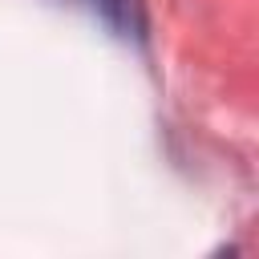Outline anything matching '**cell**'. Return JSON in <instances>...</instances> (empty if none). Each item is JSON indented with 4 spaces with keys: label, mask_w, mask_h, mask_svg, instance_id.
Instances as JSON below:
<instances>
[{
    "label": "cell",
    "mask_w": 259,
    "mask_h": 259,
    "mask_svg": "<svg viewBox=\"0 0 259 259\" xmlns=\"http://www.w3.org/2000/svg\"><path fill=\"white\" fill-rule=\"evenodd\" d=\"M97 12H101V20L109 24V28H117L121 36H138L142 32V4L138 0H89Z\"/></svg>",
    "instance_id": "6da1fadb"
}]
</instances>
